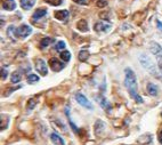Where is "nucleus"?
Masks as SVG:
<instances>
[{
    "instance_id": "nucleus-26",
    "label": "nucleus",
    "mask_w": 162,
    "mask_h": 145,
    "mask_svg": "<svg viewBox=\"0 0 162 145\" xmlns=\"http://www.w3.org/2000/svg\"><path fill=\"white\" fill-rule=\"evenodd\" d=\"M46 2H48V4H50L52 6H59L62 5L63 0H45Z\"/></svg>"
},
{
    "instance_id": "nucleus-23",
    "label": "nucleus",
    "mask_w": 162,
    "mask_h": 145,
    "mask_svg": "<svg viewBox=\"0 0 162 145\" xmlns=\"http://www.w3.org/2000/svg\"><path fill=\"white\" fill-rule=\"evenodd\" d=\"M65 47H66V44L64 41H58L56 45H55V49L57 50V52H61V50H63V49H65Z\"/></svg>"
},
{
    "instance_id": "nucleus-22",
    "label": "nucleus",
    "mask_w": 162,
    "mask_h": 145,
    "mask_svg": "<svg viewBox=\"0 0 162 145\" xmlns=\"http://www.w3.org/2000/svg\"><path fill=\"white\" fill-rule=\"evenodd\" d=\"M1 121L4 122V124H1V129H6V128H7V126H8V121H9V118H8V115H6V114H2V115H1Z\"/></svg>"
},
{
    "instance_id": "nucleus-21",
    "label": "nucleus",
    "mask_w": 162,
    "mask_h": 145,
    "mask_svg": "<svg viewBox=\"0 0 162 145\" xmlns=\"http://www.w3.org/2000/svg\"><path fill=\"white\" fill-rule=\"evenodd\" d=\"M98 102H100V106H103V108H104L105 110H107V111H109V110L111 109V104L109 103V102H107V101H106V99H105L104 97L100 98V101H98Z\"/></svg>"
},
{
    "instance_id": "nucleus-32",
    "label": "nucleus",
    "mask_w": 162,
    "mask_h": 145,
    "mask_svg": "<svg viewBox=\"0 0 162 145\" xmlns=\"http://www.w3.org/2000/svg\"><path fill=\"white\" fill-rule=\"evenodd\" d=\"M157 29L160 30V31H162V23L159 20H157Z\"/></svg>"
},
{
    "instance_id": "nucleus-10",
    "label": "nucleus",
    "mask_w": 162,
    "mask_h": 145,
    "mask_svg": "<svg viewBox=\"0 0 162 145\" xmlns=\"http://www.w3.org/2000/svg\"><path fill=\"white\" fill-rule=\"evenodd\" d=\"M1 6L6 11H14L16 8V2L14 0H1Z\"/></svg>"
},
{
    "instance_id": "nucleus-13",
    "label": "nucleus",
    "mask_w": 162,
    "mask_h": 145,
    "mask_svg": "<svg viewBox=\"0 0 162 145\" xmlns=\"http://www.w3.org/2000/svg\"><path fill=\"white\" fill-rule=\"evenodd\" d=\"M20 1H21L22 8L25 9V11L31 9L33 5H34V2H36V0H20Z\"/></svg>"
},
{
    "instance_id": "nucleus-15",
    "label": "nucleus",
    "mask_w": 162,
    "mask_h": 145,
    "mask_svg": "<svg viewBox=\"0 0 162 145\" xmlns=\"http://www.w3.org/2000/svg\"><path fill=\"white\" fill-rule=\"evenodd\" d=\"M65 114H66V117H68V124H71V127H72L73 131H75V133H79L78 127H77V126L73 124V121H72V119H71V115H70V108H68V106H66V109H65Z\"/></svg>"
},
{
    "instance_id": "nucleus-29",
    "label": "nucleus",
    "mask_w": 162,
    "mask_h": 145,
    "mask_svg": "<svg viewBox=\"0 0 162 145\" xmlns=\"http://www.w3.org/2000/svg\"><path fill=\"white\" fill-rule=\"evenodd\" d=\"M157 138H159V142L162 144V127L159 129V133H157Z\"/></svg>"
},
{
    "instance_id": "nucleus-17",
    "label": "nucleus",
    "mask_w": 162,
    "mask_h": 145,
    "mask_svg": "<svg viewBox=\"0 0 162 145\" xmlns=\"http://www.w3.org/2000/svg\"><path fill=\"white\" fill-rule=\"evenodd\" d=\"M21 79H22V73L20 72V71H15V72L11 73V82L13 83L20 82V81H21Z\"/></svg>"
},
{
    "instance_id": "nucleus-2",
    "label": "nucleus",
    "mask_w": 162,
    "mask_h": 145,
    "mask_svg": "<svg viewBox=\"0 0 162 145\" xmlns=\"http://www.w3.org/2000/svg\"><path fill=\"white\" fill-rule=\"evenodd\" d=\"M139 62H141V64L143 65V67L146 69L152 76H154V77H157V78H161V76H162L161 72L157 71L155 64L152 62L151 58L148 56H146L145 54H141V56H139Z\"/></svg>"
},
{
    "instance_id": "nucleus-25",
    "label": "nucleus",
    "mask_w": 162,
    "mask_h": 145,
    "mask_svg": "<svg viewBox=\"0 0 162 145\" xmlns=\"http://www.w3.org/2000/svg\"><path fill=\"white\" fill-rule=\"evenodd\" d=\"M15 27L13 25H11L9 27H8V30H7V34H8V37L9 38H11L13 40H15V37H14V32H15Z\"/></svg>"
},
{
    "instance_id": "nucleus-1",
    "label": "nucleus",
    "mask_w": 162,
    "mask_h": 145,
    "mask_svg": "<svg viewBox=\"0 0 162 145\" xmlns=\"http://www.w3.org/2000/svg\"><path fill=\"white\" fill-rule=\"evenodd\" d=\"M125 85L128 92H129V95H130L132 98L136 101L137 103H143V98L138 95V92H137V80H136V76L134 71L131 69H125Z\"/></svg>"
},
{
    "instance_id": "nucleus-18",
    "label": "nucleus",
    "mask_w": 162,
    "mask_h": 145,
    "mask_svg": "<svg viewBox=\"0 0 162 145\" xmlns=\"http://www.w3.org/2000/svg\"><path fill=\"white\" fill-rule=\"evenodd\" d=\"M52 42H54V39L52 38H43L41 39V41H40V48L43 49V48H46L48 47Z\"/></svg>"
},
{
    "instance_id": "nucleus-16",
    "label": "nucleus",
    "mask_w": 162,
    "mask_h": 145,
    "mask_svg": "<svg viewBox=\"0 0 162 145\" xmlns=\"http://www.w3.org/2000/svg\"><path fill=\"white\" fill-rule=\"evenodd\" d=\"M157 92H159V89L154 83H148L147 85V93L150 94L151 96H157Z\"/></svg>"
},
{
    "instance_id": "nucleus-9",
    "label": "nucleus",
    "mask_w": 162,
    "mask_h": 145,
    "mask_svg": "<svg viewBox=\"0 0 162 145\" xmlns=\"http://www.w3.org/2000/svg\"><path fill=\"white\" fill-rule=\"evenodd\" d=\"M54 16H55V18L58 20V21H66L68 18V11L66 9H63V11H56L54 13Z\"/></svg>"
},
{
    "instance_id": "nucleus-27",
    "label": "nucleus",
    "mask_w": 162,
    "mask_h": 145,
    "mask_svg": "<svg viewBox=\"0 0 162 145\" xmlns=\"http://www.w3.org/2000/svg\"><path fill=\"white\" fill-rule=\"evenodd\" d=\"M36 104H37V101L34 98H31L29 102H27V110H32L34 106H36Z\"/></svg>"
},
{
    "instance_id": "nucleus-28",
    "label": "nucleus",
    "mask_w": 162,
    "mask_h": 145,
    "mask_svg": "<svg viewBox=\"0 0 162 145\" xmlns=\"http://www.w3.org/2000/svg\"><path fill=\"white\" fill-rule=\"evenodd\" d=\"M97 6L98 7H105V6H107V2L105 0H98L97 1Z\"/></svg>"
},
{
    "instance_id": "nucleus-14",
    "label": "nucleus",
    "mask_w": 162,
    "mask_h": 145,
    "mask_svg": "<svg viewBox=\"0 0 162 145\" xmlns=\"http://www.w3.org/2000/svg\"><path fill=\"white\" fill-rule=\"evenodd\" d=\"M77 29L80 30L81 32H87L88 31V23L86 20H80V21L77 23Z\"/></svg>"
},
{
    "instance_id": "nucleus-20",
    "label": "nucleus",
    "mask_w": 162,
    "mask_h": 145,
    "mask_svg": "<svg viewBox=\"0 0 162 145\" xmlns=\"http://www.w3.org/2000/svg\"><path fill=\"white\" fill-rule=\"evenodd\" d=\"M59 57L62 58L64 62H68L70 60H71V53L68 52V50H64V52L61 53V55H59Z\"/></svg>"
},
{
    "instance_id": "nucleus-12",
    "label": "nucleus",
    "mask_w": 162,
    "mask_h": 145,
    "mask_svg": "<svg viewBox=\"0 0 162 145\" xmlns=\"http://www.w3.org/2000/svg\"><path fill=\"white\" fill-rule=\"evenodd\" d=\"M47 15V9L46 8H38L37 11L33 13V15H32V18L33 20H39V18H41L43 16Z\"/></svg>"
},
{
    "instance_id": "nucleus-31",
    "label": "nucleus",
    "mask_w": 162,
    "mask_h": 145,
    "mask_svg": "<svg viewBox=\"0 0 162 145\" xmlns=\"http://www.w3.org/2000/svg\"><path fill=\"white\" fill-rule=\"evenodd\" d=\"M6 78H7V70L2 69V80H5Z\"/></svg>"
},
{
    "instance_id": "nucleus-19",
    "label": "nucleus",
    "mask_w": 162,
    "mask_h": 145,
    "mask_svg": "<svg viewBox=\"0 0 162 145\" xmlns=\"http://www.w3.org/2000/svg\"><path fill=\"white\" fill-rule=\"evenodd\" d=\"M89 57V52L88 50H81V52L79 53V60L81 61V62H84V61H87Z\"/></svg>"
},
{
    "instance_id": "nucleus-7",
    "label": "nucleus",
    "mask_w": 162,
    "mask_h": 145,
    "mask_svg": "<svg viewBox=\"0 0 162 145\" xmlns=\"http://www.w3.org/2000/svg\"><path fill=\"white\" fill-rule=\"evenodd\" d=\"M49 66L52 67V71H55V72H59V71H62L64 66H65V64L62 62H59L57 58H55V57H52L49 60Z\"/></svg>"
},
{
    "instance_id": "nucleus-30",
    "label": "nucleus",
    "mask_w": 162,
    "mask_h": 145,
    "mask_svg": "<svg viewBox=\"0 0 162 145\" xmlns=\"http://www.w3.org/2000/svg\"><path fill=\"white\" fill-rule=\"evenodd\" d=\"M73 1L78 5H86L87 4V0H73Z\"/></svg>"
},
{
    "instance_id": "nucleus-4",
    "label": "nucleus",
    "mask_w": 162,
    "mask_h": 145,
    "mask_svg": "<svg viewBox=\"0 0 162 145\" xmlns=\"http://www.w3.org/2000/svg\"><path fill=\"white\" fill-rule=\"evenodd\" d=\"M31 33H32V27L29 25H25V24H23L20 27H17L15 31V34L17 37H20V38H26V37L30 36Z\"/></svg>"
},
{
    "instance_id": "nucleus-3",
    "label": "nucleus",
    "mask_w": 162,
    "mask_h": 145,
    "mask_svg": "<svg viewBox=\"0 0 162 145\" xmlns=\"http://www.w3.org/2000/svg\"><path fill=\"white\" fill-rule=\"evenodd\" d=\"M150 50L151 53L155 56L157 62V67H159V71L162 74V47L155 41H152L150 44Z\"/></svg>"
},
{
    "instance_id": "nucleus-11",
    "label": "nucleus",
    "mask_w": 162,
    "mask_h": 145,
    "mask_svg": "<svg viewBox=\"0 0 162 145\" xmlns=\"http://www.w3.org/2000/svg\"><path fill=\"white\" fill-rule=\"evenodd\" d=\"M50 140H52V142L55 145H64L65 144L64 140H63L58 134H56V133H52V134L50 135Z\"/></svg>"
},
{
    "instance_id": "nucleus-6",
    "label": "nucleus",
    "mask_w": 162,
    "mask_h": 145,
    "mask_svg": "<svg viewBox=\"0 0 162 145\" xmlns=\"http://www.w3.org/2000/svg\"><path fill=\"white\" fill-rule=\"evenodd\" d=\"M75 99H77V102H78L81 106H84V108H86V109H88V110H93V104L89 102L88 98L84 96V94H81V93L75 94Z\"/></svg>"
},
{
    "instance_id": "nucleus-5",
    "label": "nucleus",
    "mask_w": 162,
    "mask_h": 145,
    "mask_svg": "<svg viewBox=\"0 0 162 145\" xmlns=\"http://www.w3.org/2000/svg\"><path fill=\"white\" fill-rule=\"evenodd\" d=\"M94 29L95 31L98 32V33H106V32H109L112 29V25H111L110 23H107V22L100 21L95 24Z\"/></svg>"
},
{
    "instance_id": "nucleus-24",
    "label": "nucleus",
    "mask_w": 162,
    "mask_h": 145,
    "mask_svg": "<svg viewBox=\"0 0 162 145\" xmlns=\"http://www.w3.org/2000/svg\"><path fill=\"white\" fill-rule=\"evenodd\" d=\"M38 81H39V77L36 76V74H30L27 77V82L29 83H34V82H38Z\"/></svg>"
},
{
    "instance_id": "nucleus-8",
    "label": "nucleus",
    "mask_w": 162,
    "mask_h": 145,
    "mask_svg": "<svg viewBox=\"0 0 162 145\" xmlns=\"http://www.w3.org/2000/svg\"><path fill=\"white\" fill-rule=\"evenodd\" d=\"M36 69H37V71L41 76H47L48 73V69H47V64H46V62L43 61V60H41V58H39V60H37L36 61Z\"/></svg>"
}]
</instances>
